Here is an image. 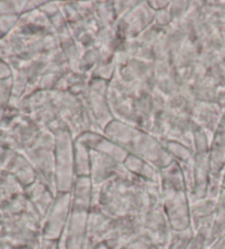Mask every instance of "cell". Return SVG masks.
Wrapping results in <instances>:
<instances>
[{
	"label": "cell",
	"instance_id": "3957f363",
	"mask_svg": "<svg viewBox=\"0 0 225 249\" xmlns=\"http://www.w3.org/2000/svg\"><path fill=\"white\" fill-rule=\"evenodd\" d=\"M119 249H128L127 247H123V248H119Z\"/></svg>",
	"mask_w": 225,
	"mask_h": 249
},
{
	"label": "cell",
	"instance_id": "6da1fadb",
	"mask_svg": "<svg viewBox=\"0 0 225 249\" xmlns=\"http://www.w3.org/2000/svg\"><path fill=\"white\" fill-rule=\"evenodd\" d=\"M193 237L192 229L185 231H171L165 249H188Z\"/></svg>",
	"mask_w": 225,
	"mask_h": 249
},
{
	"label": "cell",
	"instance_id": "7a4b0ae2",
	"mask_svg": "<svg viewBox=\"0 0 225 249\" xmlns=\"http://www.w3.org/2000/svg\"><path fill=\"white\" fill-rule=\"evenodd\" d=\"M86 249H110V248L108 247L105 243H100V244H97V245H94V246H92V247H87V248H86Z\"/></svg>",
	"mask_w": 225,
	"mask_h": 249
}]
</instances>
